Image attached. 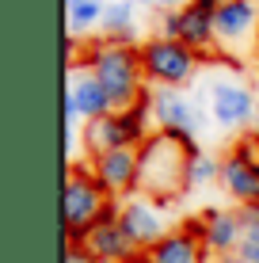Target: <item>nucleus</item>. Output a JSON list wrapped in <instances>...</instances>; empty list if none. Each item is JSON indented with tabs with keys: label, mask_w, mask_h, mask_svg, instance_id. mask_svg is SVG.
Returning <instances> with one entry per match:
<instances>
[{
	"label": "nucleus",
	"mask_w": 259,
	"mask_h": 263,
	"mask_svg": "<svg viewBox=\"0 0 259 263\" xmlns=\"http://www.w3.org/2000/svg\"><path fill=\"white\" fill-rule=\"evenodd\" d=\"M103 0H88V4H73L69 8V31L73 34H88L92 27H103Z\"/></svg>",
	"instance_id": "18"
},
{
	"label": "nucleus",
	"mask_w": 259,
	"mask_h": 263,
	"mask_svg": "<svg viewBox=\"0 0 259 263\" xmlns=\"http://www.w3.org/2000/svg\"><path fill=\"white\" fill-rule=\"evenodd\" d=\"M217 263H244L240 256H225V259H217Z\"/></svg>",
	"instance_id": "28"
},
{
	"label": "nucleus",
	"mask_w": 259,
	"mask_h": 263,
	"mask_svg": "<svg viewBox=\"0 0 259 263\" xmlns=\"http://www.w3.org/2000/svg\"><path fill=\"white\" fill-rule=\"evenodd\" d=\"M221 187L229 191V198H236V206H255L259 202V164L229 153L221 160Z\"/></svg>",
	"instance_id": "12"
},
{
	"label": "nucleus",
	"mask_w": 259,
	"mask_h": 263,
	"mask_svg": "<svg viewBox=\"0 0 259 263\" xmlns=\"http://www.w3.org/2000/svg\"><path fill=\"white\" fill-rule=\"evenodd\" d=\"M180 34H183V8L160 12V39H180Z\"/></svg>",
	"instance_id": "21"
},
{
	"label": "nucleus",
	"mask_w": 259,
	"mask_h": 263,
	"mask_svg": "<svg viewBox=\"0 0 259 263\" xmlns=\"http://www.w3.org/2000/svg\"><path fill=\"white\" fill-rule=\"evenodd\" d=\"M84 69L107 88L114 111L133 107V103L141 99V92L149 88V84H145V69H141L137 46H126V42H114V39L92 42V46L84 50Z\"/></svg>",
	"instance_id": "1"
},
{
	"label": "nucleus",
	"mask_w": 259,
	"mask_h": 263,
	"mask_svg": "<svg viewBox=\"0 0 259 263\" xmlns=\"http://www.w3.org/2000/svg\"><path fill=\"white\" fill-rule=\"evenodd\" d=\"M126 263H149V256H145V252H137V256H133V259H126Z\"/></svg>",
	"instance_id": "27"
},
{
	"label": "nucleus",
	"mask_w": 259,
	"mask_h": 263,
	"mask_svg": "<svg viewBox=\"0 0 259 263\" xmlns=\"http://www.w3.org/2000/svg\"><path fill=\"white\" fill-rule=\"evenodd\" d=\"M103 34L114 42H126L133 46V4L130 0H114V4H107L103 12Z\"/></svg>",
	"instance_id": "17"
},
{
	"label": "nucleus",
	"mask_w": 259,
	"mask_h": 263,
	"mask_svg": "<svg viewBox=\"0 0 259 263\" xmlns=\"http://www.w3.org/2000/svg\"><path fill=\"white\" fill-rule=\"evenodd\" d=\"M69 96H73L76 115L84 122H99V119H107V115H114V103H111V96H107V88L88 69L73 72V80H69Z\"/></svg>",
	"instance_id": "11"
},
{
	"label": "nucleus",
	"mask_w": 259,
	"mask_h": 263,
	"mask_svg": "<svg viewBox=\"0 0 259 263\" xmlns=\"http://www.w3.org/2000/svg\"><path fill=\"white\" fill-rule=\"evenodd\" d=\"M88 248L107 263H126V259L137 256V248H133V240L122 233V225H99V229H92Z\"/></svg>",
	"instance_id": "16"
},
{
	"label": "nucleus",
	"mask_w": 259,
	"mask_h": 263,
	"mask_svg": "<svg viewBox=\"0 0 259 263\" xmlns=\"http://www.w3.org/2000/svg\"><path fill=\"white\" fill-rule=\"evenodd\" d=\"M65 263H107V259H99L88 244H65Z\"/></svg>",
	"instance_id": "22"
},
{
	"label": "nucleus",
	"mask_w": 259,
	"mask_h": 263,
	"mask_svg": "<svg viewBox=\"0 0 259 263\" xmlns=\"http://www.w3.org/2000/svg\"><path fill=\"white\" fill-rule=\"evenodd\" d=\"M236 217H240V233H244V240L259 244V210H255V206H236Z\"/></svg>",
	"instance_id": "20"
},
{
	"label": "nucleus",
	"mask_w": 259,
	"mask_h": 263,
	"mask_svg": "<svg viewBox=\"0 0 259 263\" xmlns=\"http://www.w3.org/2000/svg\"><path fill=\"white\" fill-rule=\"evenodd\" d=\"M210 179H221V160L206 157V153L191 157V164H187V187H202Z\"/></svg>",
	"instance_id": "19"
},
{
	"label": "nucleus",
	"mask_w": 259,
	"mask_h": 263,
	"mask_svg": "<svg viewBox=\"0 0 259 263\" xmlns=\"http://www.w3.org/2000/svg\"><path fill=\"white\" fill-rule=\"evenodd\" d=\"M213 27H217V39H225V42H236L244 34L259 31L255 0H221L217 15H213Z\"/></svg>",
	"instance_id": "15"
},
{
	"label": "nucleus",
	"mask_w": 259,
	"mask_h": 263,
	"mask_svg": "<svg viewBox=\"0 0 259 263\" xmlns=\"http://www.w3.org/2000/svg\"><path fill=\"white\" fill-rule=\"evenodd\" d=\"M217 8H221V0H191V4L183 8V34H180V42L191 46L198 58L210 50L213 34H217V27H213Z\"/></svg>",
	"instance_id": "10"
},
{
	"label": "nucleus",
	"mask_w": 259,
	"mask_h": 263,
	"mask_svg": "<svg viewBox=\"0 0 259 263\" xmlns=\"http://www.w3.org/2000/svg\"><path fill=\"white\" fill-rule=\"evenodd\" d=\"M118 217H122V202L118 198H107V206L99 210V217H95V229H99V225H118Z\"/></svg>",
	"instance_id": "23"
},
{
	"label": "nucleus",
	"mask_w": 259,
	"mask_h": 263,
	"mask_svg": "<svg viewBox=\"0 0 259 263\" xmlns=\"http://www.w3.org/2000/svg\"><path fill=\"white\" fill-rule=\"evenodd\" d=\"M145 256H149V263H210L206 244L194 240L187 229H172L164 240H156Z\"/></svg>",
	"instance_id": "14"
},
{
	"label": "nucleus",
	"mask_w": 259,
	"mask_h": 263,
	"mask_svg": "<svg viewBox=\"0 0 259 263\" xmlns=\"http://www.w3.org/2000/svg\"><path fill=\"white\" fill-rule=\"evenodd\" d=\"M210 115H213L217 126H229V130L248 126L255 119V96L248 92L244 84H229V80H221V84L210 88Z\"/></svg>",
	"instance_id": "9"
},
{
	"label": "nucleus",
	"mask_w": 259,
	"mask_h": 263,
	"mask_svg": "<svg viewBox=\"0 0 259 263\" xmlns=\"http://www.w3.org/2000/svg\"><path fill=\"white\" fill-rule=\"evenodd\" d=\"M149 115H153V88H145L141 99L126 111H114L99 122H88L84 145L88 153H111V149H141L149 141Z\"/></svg>",
	"instance_id": "4"
},
{
	"label": "nucleus",
	"mask_w": 259,
	"mask_h": 263,
	"mask_svg": "<svg viewBox=\"0 0 259 263\" xmlns=\"http://www.w3.org/2000/svg\"><path fill=\"white\" fill-rule=\"evenodd\" d=\"M202 221H206V240H202V244H206L210 256H213V252H217L221 259L236 256L240 240H244L236 210H213V206H206V210H202Z\"/></svg>",
	"instance_id": "13"
},
{
	"label": "nucleus",
	"mask_w": 259,
	"mask_h": 263,
	"mask_svg": "<svg viewBox=\"0 0 259 263\" xmlns=\"http://www.w3.org/2000/svg\"><path fill=\"white\" fill-rule=\"evenodd\" d=\"M141 157V172H137V191L141 195H153L156 206L175 202V195L187 191V149L175 138H168L164 130L149 134V141L137 149Z\"/></svg>",
	"instance_id": "2"
},
{
	"label": "nucleus",
	"mask_w": 259,
	"mask_h": 263,
	"mask_svg": "<svg viewBox=\"0 0 259 263\" xmlns=\"http://www.w3.org/2000/svg\"><path fill=\"white\" fill-rule=\"evenodd\" d=\"M137 172H141L137 149H111V153H95L92 157V176L103 183V191L111 198L137 191Z\"/></svg>",
	"instance_id": "7"
},
{
	"label": "nucleus",
	"mask_w": 259,
	"mask_h": 263,
	"mask_svg": "<svg viewBox=\"0 0 259 263\" xmlns=\"http://www.w3.org/2000/svg\"><path fill=\"white\" fill-rule=\"evenodd\" d=\"M153 4H160L164 12H175V8H187L191 0H153Z\"/></svg>",
	"instance_id": "25"
},
{
	"label": "nucleus",
	"mask_w": 259,
	"mask_h": 263,
	"mask_svg": "<svg viewBox=\"0 0 259 263\" xmlns=\"http://www.w3.org/2000/svg\"><path fill=\"white\" fill-rule=\"evenodd\" d=\"M255 210H259V202H255Z\"/></svg>",
	"instance_id": "30"
},
{
	"label": "nucleus",
	"mask_w": 259,
	"mask_h": 263,
	"mask_svg": "<svg viewBox=\"0 0 259 263\" xmlns=\"http://www.w3.org/2000/svg\"><path fill=\"white\" fill-rule=\"evenodd\" d=\"M141 53V69H145V84L156 88H183L194 80L198 69V53L191 46H183L180 39H149L137 46Z\"/></svg>",
	"instance_id": "5"
},
{
	"label": "nucleus",
	"mask_w": 259,
	"mask_h": 263,
	"mask_svg": "<svg viewBox=\"0 0 259 263\" xmlns=\"http://www.w3.org/2000/svg\"><path fill=\"white\" fill-rule=\"evenodd\" d=\"M73 4H88V0H65V8H73Z\"/></svg>",
	"instance_id": "29"
},
{
	"label": "nucleus",
	"mask_w": 259,
	"mask_h": 263,
	"mask_svg": "<svg viewBox=\"0 0 259 263\" xmlns=\"http://www.w3.org/2000/svg\"><path fill=\"white\" fill-rule=\"evenodd\" d=\"M122 233L133 240V248L137 252H149L156 240H164L168 225H164V214H160L156 202H149V198H130V202H122V217H118Z\"/></svg>",
	"instance_id": "8"
},
{
	"label": "nucleus",
	"mask_w": 259,
	"mask_h": 263,
	"mask_svg": "<svg viewBox=\"0 0 259 263\" xmlns=\"http://www.w3.org/2000/svg\"><path fill=\"white\" fill-rule=\"evenodd\" d=\"M153 119L156 126L175 138L187 149V157H198V134H202V111L183 96V88H156L153 92Z\"/></svg>",
	"instance_id": "6"
},
{
	"label": "nucleus",
	"mask_w": 259,
	"mask_h": 263,
	"mask_svg": "<svg viewBox=\"0 0 259 263\" xmlns=\"http://www.w3.org/2000/svg\"><path fill=\"white\" fill-rule=\"evenodd\" d=\"M236 256L244 259V263H259V244H252V240H240Z\"/></svg>",
	"instance_id": "24"
},
{
	"label": "nucleus",
	"mask_w": 259,
	"mask_h": 263,
	"mask_svg": "<svg viewBox=\"0 0 259 263\" xmlns=\"http://www.w3.org/2000/svg\"><path fill=\"white\" fill-rule=\"evenodd\" d=\"M252 130H255V138H259V96H255V119H252Z\"/></svg>",
	"instance_id": "26"
},
{
	"label": "nucleus",
	"mask_w": 259,
	"mask_h": 263,
	"mask_svg": "<svg viewBox=\"0 0 259 263\" xmlns=\"http://www.w3.org/2000/svg\"><path fill=\"white\" fill-rule=\"evenodd\" d=\"M255 141H259V138H255Z\"/></svg>",
	"instance_id": "31"
},
{
	"label": "nucleus",
	"mask_w": 259,
	"mask_h": 263,
	"mask_svg": "<svg viewBox=\"0 0 259 263\" xmlns=\"http://www.w3.org/2000/svg\"><path fill=\"white\" fill-rule=\"evenodd\" d=\"M103 183L92 176V168L84 164H69L65 168V183H61V210H65V244H88L95 229V217L107 206Z\"/></svg>",
	"instance_id": "3"
}]
</instances>
